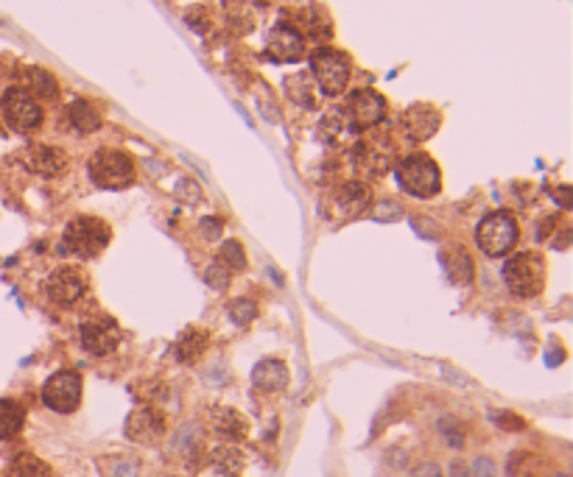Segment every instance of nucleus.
Returning a JSON list of instances; mask_svg holds the SVG:
<instances>
[{
    "label": "nucleus",
    "mask_w": 573,
    "mask_h": 477,
    "mask_svg": "<svg viewBox=\"0 0 573 477\" xmlns=\"http://www.w3.org/2000/svg\"><path fill=\"white\" fill-rule=\"evenodd\" d=\"M269 53L280 62H297L303 59L305 53V39L303 34L297 31L294 26L280 23L277 29H271L269 34Z\"/></svg>",
    "instance_id": "15"
},
{
    "label": "nucleus",
    "mask_w": 573,
    "mask_h": 477,
    "mask_svg": "<svg viewBox=\"0 0 573 477\" xmlns=\"http://www.w3.org/2000/svg\"><path fill=\"white\" fill-rule=\"evenodd\" d=\"M6 477H51V466H48L42 458L26 452V455H17V458L9 463Z\"/></svg>",
    "instance_id": "24"
},
{
    "label": "nucleus",
    "mask_w": 573,
    "mask_h": 477,
    "mask_svg": "<svg viewBox=\"0 0 573 477\" xmlns=\"http://www.w3.org/2000/svg\"><path fill=\"white\" fill-rule=\"evenodd\" d=\"M26 424V411L14 399H0V441L14 438Z\"/></svg>",
    "instance_id": "21"
},
{
    "label": "nucleus",
    "mask_w": 573,
    "mask_h": 477,
    "mask_svg": "<svg viewBox=\"0 0 573 477\" xmlns=\"http://www.w3.org/2000/svg\"><path fill=\"white\" fill-rule=\"evenodd\" d=\"M210 347V338H207V332L204 329H185L182 335H179V341H176V360H182V363H193V360H199L204 352Z\"/></svg>",
    "instance_id": "20"
},
{
    "label": "nucleus",
    "mask_w": 573,
    "mask_h": 477,
    "mask_svg": "<svg viewBox=\"0 0 573 477\" xmlns=\"http://www.w3.org/2000/svg\"><path fill=\"white\" fill-rule=\"evenodd\" d=\"M395 165V145L386 137L361 140L355 148V168L367 176H380Z\"/></svg>",
    "instance_id": "12"
},
{
    "label": "nucleus",
    "mask_w": 573,
    "mask_h": 477,
    "mask_svg": "<svg viewBox=\"0 0 573 477\" xmlns=\"http://www.w3.org/2000/svg\"><path fill=\"white\" fill-rule=\"evenodd\" d=\"M112 237V229L101 221V218H93V215H78L68 223L65 229V237H62V252H68L73 257H81V260H90V257H98L106 249Z\"/></svg>",
    "instance_id": "1"
},
{
    "label": "nucleus",
    "mask_w": 573,
    "mask_h": 477,
    "mask_svg": "<svg viewBox=\"0 0 573 477\" xmlns=\"http://www.w3.org/2000/svg\"><path fill=\"white\" fill-rule=\"evenodd\" d=\"M204 279H207V285L215 287V290H224V287L230 285V268L218 260V262H213L210 268H207V274H204Z\"/></svg>",
    "instance_id": "28"
},
{
    "label": "nucleus",
    "mask_w": 573,
    "mask_h": 477,
    "mask_svg": "<svg viewBox=\"0 0 573 477\" xmlns=\"http://www.w3.org/2000/svg\"><path fill=\"white\" fill-rule=\"evenodd\" d=\"M504 282L517 299H532L545 285V265L537 255L529 252L509 257L504 265Z\"/></svg>",
    "instance_id": "5"
},
{
    "label": "nucleus",
    "mask_w": 573,
    "mask_h": 477,
    "mask_svg": "<svg viewBox=\"0 0 573 477\" xmlns=\"http://www.w3.org/2000/svg\"><path fill=\"white\" fill-rule=\"evenodd\" d=\"M506 472H509V477H532V458L526 452H514Z\"/></svg>",
    "instance_id": "29"
},
{
    "label": "nucleus",
    "mask_w": 573,
    "mask_h": 477,
    "mask_svg": "<svg viewBox=\"0 0 573 477\" xmlns=\"http://www.w3.org/2000/svg\"><path fill=\"white\" fill-rule=\"evenodd\" d=\"M442 126V115H439L434 106L428 103H417V106H408L403 115V131L411 140H428L437 134V128Z\"/></svg>",
    "instance_id": "16"
},
{
    "label": "nucleus",
    "mask_w": 573,
    "mask_h": 477,
    "mask_svg": "<svg viewBox=\"0 0 573 477\" xmlns=\"http://www.w3.org/2000/svg\"><path fill=\"white\" fill-rule=\"evenodd\" d=\"M520 237V229H517V221L512 212L506 210H498V212H490L484 215L478 229H475V243L484 255L490 257H504L514 249Z\"/></svg>",
    "instance_id": "2"
},
{
    "label": "nucleus",
    "mask_w": 573,
    "mask_h": 477,
    "mask_svg": "<svg viewBox=\"0 0 573 477\" xmlns=\"http://www.w3.org/2000/svg\"><path fill=\"white\" fill-rule=\"evenodd\" d=\"M166 433V416L154 405H140L126 419V436L135 444H157Z\"/></svg>",
    "instance_id": "13"
},
{
    "label": "nucleus",
    "mask_w": 573,
    "mask_h": 477,
    "mask_svg": "<svg viewBox=\"0 0 573 477\" xmlns=\"http://www.w3.org/2000/svg\"><path fill=\"white\" fill-rule=\"evenodd\" d=\"M78 341L90 354H109L121 344V327L106 316H87L78 327Z\"/></svg>",
    "instance_id": "9"
},
{
    "label": "nucleus",
    "mask_w": 573,
    "mask_h": 477,
    "mask_svg": "<svg viewBox=\"0 0 573 477\" xmlns=\"http://www.w3.org/2000/svg\"><path fill=\"white\" fill-rule=\"evenodd\" d=\"M230 316H233V321L235 324H252L255 321V316H258V304L252 302V299H238L235 304L230 307Z\"/></svg>",
    "instance_id": "27"
},
{
    "label": "nucleus",
    "mask_w": 573,
    "mask_h": 477,
    "mask_svg": "<svg viewBox=\"0 0 573 477\" xmlns=\"http://www.w3.org/2000/svg\"><path fill=\"white\" fill-rule=\"evenodd\" d=\"M252 382L260 388V391H269V394H277L288 385V366L283 360H260L252 371Z\"/></svg>",
    "instance_id": "19"
},
{
    "label": "nucleus",
    "mask_w": 573,
    "mask_h": 477,
    "mask_svg": "<svg viewBox=\"0 0 573 477\" xmlns=\"http://www.w3.org/2000/svg\"><path fill=\"white\" fill-rule=\"evenodd\" d=\"M414 477H442V472H439L437 463H422V466L414 472Z\"/></svg>",
    "instance_id": "32"
},
{
    "label": "nucleus",
    "mask_w": 573,
    "mask_h": 477,
    "mask_svg": "<svg viewBox=\"0 0 573 477\" xmlns=\"http://www.w3.org/2000/svg\"><path fill=\"white\" fill-rule=\"evenodd\" d=\"M221 232V221H215V218H207L204 221V235L207 237H213V235H218Z\"/></svg>",
    "instance_id": "33"
},
{
    "label": "nucleus",
    "mask_w": 573,
    "mask_h": 477,
    "mask_svg": "<svg viewBox=\"0 0 573 477\" xmlns=\"http://www.w3.org/2000/svg\"><path fill=\"white\" fill-rule=\"evenodd\" d=\"M45 293L54 304H62V307L76 304L87 293V277L78 268L62 265V268L51 271V277L45 279Z\"/></svg>",
    "instance_id": "10"
},
{
    "label": "nucleus",
    "mask_w": 573,
    "mask_h": 477,
    "mask_svg": "<svg viewBox=\"0 0 573 477\" xmlns=\"http://www.w3.org/2000/svg\"><path fill=\"white\" fill-rule=\"evenodd\" d=\"M386 115V101L377 96L375 90H358L347 101L344 118L353 128H372L377 126Z\"/></svg>",
    "instance_id": "11"
},
{
    "label": "nucleus",
    "mask_w": 573,
    "mask_h": 477,
    "mask_svg": "<svg viewBox=\"0 0 573 477\" xmlns=\"http://www.w3.org/2000/svg\"><path fill=\"white\" fill-rule=\"evenodd\" d=\"M495 421H501V427H509V430H520L523 427V419H517L514 414H498Z\"/></svg>",
    "instance_id": "31"
},
{
    "label": "nucleus",
    "mask_w": 573,
    "mask_h": 477,
    "mask_svg": "<svg viewBox=\"0 0 573 477\" xmlns=\"http://www.w3.org/2000/svg\"><path fill=\"white\" fill-rule=\"evenodd\" d=\"M221 262L230 268V271H243L246 268V255H243V246L238 240H227L221 246Z\"/></svg>",
    "instance_id": "26"
},
{
    "label": "nucleus",
    "mask_w": 573,
    "mask_h": 477,
    "mask_svg": "<svg viewBox=\"0 0 573 477\" xmlns=\"http://www.w3.org/2000/svg\"><path fill=\"white\" fill-rule=\"evenodd\" d=\"M0 109H3V118L6 123L14 128V131H34L42 123V109L34 101L31 93L20 90V87H11L6 90L0 98Z\"/></svg>",
    "instance_id": "8"
},
{
    "label": "nucleus",
    "mask_w": 573,
    "mask_h": 477,
    "mask_svg": "<svg viewBox=\"0 0 573 477\" xmlns=\"http://www.w3.org/2000/svg\"><path fill=\"white\" fill-rule=\"evenodd\" d=\"M210 427H213V433L215 436H221V438H227V441H243L246 438V433H249V424H246V419L243 414H238L235 408H227V405H215V408H210Z\"/></svg>",
    "instance_id": "17"
},
{
    "label": "nucleus",
    "mask_w": 573,
    "mask_h": 477,
    "mask_svg": "<svg viewBox=\"0 0 573 477\" xmlns=\"http://www.w3.org/2000/svg\"><path fill=\"white\" fill-rule=\"evenodd\" d=\"M81 394H84L81 377L70 369L51 374L48 382L42 385V402L56 414H73L81 405Z\"/></svg>",
    "instance_id": "7"
},
{
    "label": "nucleus",
    "mask_w": 573,
    "mask_h": 477,
    "mask_svg": "<svg viewBox=\"0 0 573 477\" xmlns=\"http://www.w3.org/2000/svg\"><path fill=\"white\" fill-rule=\"evenodd\" d=\"M397 182L405 193L417 195V198H431L442 188V173L439 165L428 154H411L400 159L397 165Z\"/></svg>",
    "instance_id": "3"
},
{
    "label": "nucleus",
    "mask_w": 573,
    "mask_h": 477,
    "mask_svg": "<svg viewBox=\"0 0 573 477\" xmlns=\"http://www.w3.org/2000/svg\"><path fill=\"white\" fill-rule=\"evenodd\" d=\"M495 475V466L490 458H478L475 461V477H492Z\"/></svg>",
    "instance_id": "30"
},
{
    "label": "nucleus",
    "mask_w": 573,
    "mask_h": 477,
    "mask_svg": "<svg viewBox=\"0 0 573 477\" xmlns=\"http://www.w3.org/2000/svg\"><path fill=\"white\" fill-rule=\"evenodd\" d=\"M90 179L103 190H123L135 182V162L123 151L101 148L90 159Z\"/></svg>",
    "instance_id": "4"
},
{
    "label": "nucleus",
    "mask_w": 573,
    "mask_h": 477,
    "mask_svg": "<svg viewBox=\"0 0 573 477\" xmlns=\"http://www.w3.org/2000/svg\"><path fill=\"white\" fill-rule=\"evenodd\" d=\"M23 159H26L29 170L42 173V176H56L68 165V154L62 148H54V145H31Z\"/></svg>",
    "instance_id": "18"
},
{
    "label": "nucleus",
    "mask_w": 573,
    "mask_h": 477,
    "mask_svg": "<svg viewBox=\"0 0 573 477\" xmlns=\"http://www.w3.org/2000/svg\"><path fill=\"white\" fill-rule=\"evenodd\" d=\"M445 271L450 277L453 285H470L472 282V260L467 252L462 249H453L445 255Z\"/></svg>",
    "instance_id": "23"
},
{
    "label": "nucleus",
    "mask_w": 573,
    "mask_h": 477,
    "mask_svg": "<svg viewBox=\"0 0 573 477\" xmlns=\"http://www.w3.org/2000/svg\"><path fill=\"white\" fill-rule=\"evenodd\" d=\"M370 201H372V193L367 185H361V182H347V185H341L336 190V195H333V215H336V221H353V218H358V215L367 212Z\"/></svg>",
    "instance_id": "14"
},
{
    "label": "nucleus",
    "mask_w": 573,
    "mask_h": 477,
    "mask_svg": "<svg viewBox=\"0 0 573 477\" xmlns=\"http://www.w3.org/2000/svg\"><path fill=\"white\" fill-rule=\"evenodd\" d=\"M29 87H31V93L36 98H56L59 96V84H56V78L48 73V70H42V67H31L29 70Z\"/></svg>",
    "instance_id": "25"
},
{
    "label": "nucleus",
    "mask_w": 573,
    "mask_h": 477,
    "mask_svg": "<svg viewBox=\"0 0 573 477\" xmlns=\"http://www.w3.org/2000/svg\"><path fill=\"white\" fill-rule=\"evenodd\" d=\"M70 123L78 128L81 134H90V131H98L101 126V112L90 103V101H73L68 109Z\"/></svg>",
    "instance_id": "22"
},
{
    "label": "nucleus",
    "mask_w": 573,
    "mask_h": 477,
    "mask_svg": "<svg viewBox=\"0 0 573 477\" xmlns=\"http://www.w3.org/2000/svg\"><path fill=\"white\" fill-rule=\"evenodd\" d=\"M310 70L325 96H341L350 84V59L333 48H319L310 56Z\"/></svg>",
    "instance_id": "6"
},
{
    "label": "nucleus",
    "mask_w": 573,
    "mask_h": 477,
    "mask_svg": "<svg viewBox=\"0 0 573 477\" xmlns=\"http://www.w3.org/2000/svg\"><path fill=\"white\" fill-rule=\"evenodd\" d=\"M453 477H467V469L462 463H453Z\"/></svg>",
    "instance_id": "34"
}]
</instances>
